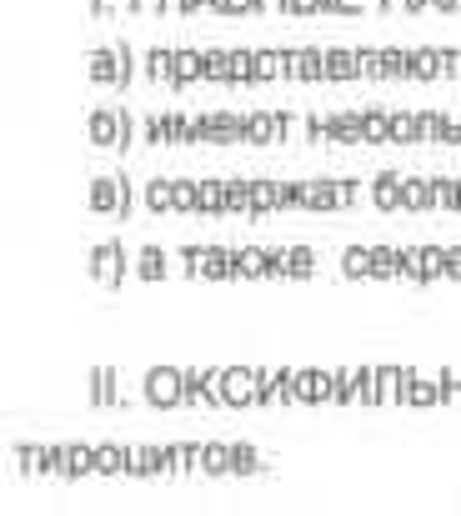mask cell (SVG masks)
<instances>
[{
	"mask_svg": "<svg viewBox=\"0 0 461 516\" xmlns=\"http://www.w3.org/2000/svg\"><path fill=\"white\" fill-rule=\"evenodd\" d=\"M341 271L356 276V281L371 276V246H346V251H341Z\"/></svg>",
	"mask_w": 461,
	"mask_h": 516,
	"instance_id": "13",
	"label": "cell"
},
{
	"mask_svg": "<svg viewBox=\"0 0 461 516\" xmlns=\"http://www.w3.org/2000/svg\"><path fill=\"white\" fill-rule=\"evenodd\" d=\"M171 266H166V251H156V246H146L141 256H136V276H146V281H161Z\"/></svg>",
	"mask_w": 461,
	"mask_h": 516,
	"instance_id": "12",
	"label": "cell"
},
{
	"mask_svg": "<svg viewBox=\"0 0 461 516\" xmlns=\"http://www.w3.org/2000/svg\"><path fill=\"white\" fill-rule=\"evenodd\" d=\"M236 466V446H226V441H211L206 451H201V471H211V476H226Z\"/></svg>",
	"mask_w": 461,
	"mask_h": 516,
	"instance_id": "11",
	"label": "cell"
},
{
	"mask_svg": "<svg viewBox=\"0 0 461 516\" xmlns=\"http://www.w3.org/2000/svg\"><path fill=\"white\" fill-rule=\"evenodd\" d=\"M191 81H206V51H176V71H171V86H191Z\"/></svg>",
	"mask_w": 461,
	"mask_h": 516,
	"instance_id": "8",
	"label": "cell"
},
{
	"mask_svg": "<svg viewBox=\"0 0 461 516\" xmlns=\"http://www.w3.org/2000/svg\"><path fill=\"white\" fill-rule=\"evenodd\" d=\"M361 76V51H326V81H351Z\"/></svg>",
	"mask_w": 461,
	"mask_h": 516,
	"instance_id": "10",
	"label": "cell"
},
{
	"mask_svg": "<svg viewBox=\"0 0 461 516\" xmlns=\"http://www.w3.org/2000/svg\"><path fill=\"white\" fill-rule=\"evenodd\" d=\"M371 201H376L381 211H406V181L391 176V171L376 176V181H371Z\"/></svg>",
	"mask_w": 461,
	"mask_h": 516,
	"instance_id": "6",
	"label": "cell"
},
{
	"mask_svg": "<svg viewBox=\"0 0 461 516\" xmlns=\"http://www.w3.org/2000/svg\"><path fill=\"white\" fill-rule=\"evenodd\" d=\"M231 471L251 476V471H256V451H251V446H236V466H231Z\"/></svg>",
	"mask_w": 461,
	"mask_h": 516,
	"instance_id": "17",
	"label": "cell"
},
{
	"mask_svg": "<svg viewBox=\"0 0 461 516\" xmlns=\"http://www.w3.org/2000/svg\"><path fill=\"white\" fill-rule=\"evenodd\" d=\"M141 396H146L151 406H161V411L181 406V401H186V371H176V366H151L146 381H141Z\"/></svg>",
	"mask_w": 461,
	"mask_h": 516,
	"instance_id": "1",
	"label": "cell"
},
{
	"mask_svg": "<svg viewBox=\"0 0 461 516\" xmlns=\"http://www.w3.org/2000/svg\"><path fill=\"white\" fill-rule=\"evenodd\" d=\"M271 261H276V276H311L316 271V256L306 251V246H286V251H271Z\"/></svg>",
	"mask_w": 461,
	"mask_h": 516,
	"instance_id": "7",
	"label": "cell"
},
{
	"mask_svg": "<svg viewBox=\"0 0 461 516\" xmlns=\"http://www.w3.org/2000/svg\"><path fill=\"white\" fill-rule=\"evenodd\" d=\"M261 376H266V371H251V366H226V371H221L226 406H256V396H261Z\"/></svg>",
	"mask_w": 461,
	"mask_h": 516,
	"instance_id": "3",
	"label": "cell"
},
{
	"mask_svg": "<svg viewBox=\"0 0 461 516\" xmlns=\"http://www.w3.org/2000/svg\"><path fill=\"white\" fill-rule=\"evenodd\" d=\"M131 461H136V446H96V471L101 476L131 471Z\"/></svg>",
	"mask_w": 461,
	"mask_h": 516,
	"instance_id": "9",
	"label": "cell"
},
{
	"mask_svg": "<svg viewBox=\"0 0 461 516\" xmlns=\"http://www.w3.org/2000/svg\"><path fill=\"white\" fill-rule=\"evenodd\" d=\"M91 141L106 146V151H116V146H121V111L96 106V111H91Z\"/></svg>",
	"mask_w": 461,
	"mask_h": 516,
	"instance_id": "5",
	"label": "cell"
},
{
	"mask_svg": "<svg viewBox=\"0 0 461 516\" xmlns=\"http://www.w3.org/2000/svg\"><path fill=\"white\" fill-rule=\"evenodd\" d=\"M91 281L96 286H121L126 281V251H121V241H101L96 251H91Z\"/></svg>",
	"mask_w": 461,
	"mask_h": 516,
	"instance_id": "2",
	"label": "cell"
},
{
	"mask_svg": "<svg viewBox=\"0 0 461 516\" xmlns=\"http://www.w3.org/2000/svg\"><path fill=\"white\" fill-rule=\"evenodd\" d=\"M171 71H176V51H151L146 56V76L151 81H171Z\"/></svg>",
	"mask_w": 461,
	"mask_h": 516,
	"instance_id": "15",
	"label": "cell"
},
{
	"mask_svg": "<svg viewBox=\"0 0 461 516\" xmlns=\"http://www.w3.org/2000/svg\"><path fill=\"white\" fill-rule=\"evenodd\" d=\"M146 206L151 211H176V181H151L146 186Z\"/></svg>",
	"mask_w": 461,
	"mask_h": 516,
	"instance_id": "14",
	"label": "cell"
},
{
	"mask_svg": "<svg viewBox=\"0 0 461 516\" xmlns=\"http://www.w3.org/2000/svg\"><path fill=\"white\" fill-rule=\"evenodd\" d=\"M96 471V451L91 446H71V476H86Z\"/></svg>",
	"mask_w": 461,
	"mask_h": 516,
	"instance_id": "16",
	"label": "cell"
},
{
	"mask_svg": "<svg viewBox=\"0 0 461 516\" xmlns=\"http://www.w3.org/2000/svg\"><path fill=\"white\" fill-rule=\"evenodd\" d=\"M296 401H336V371H296Z\"/></svg>",
	"mask_w": 461,
	"mask_h": 516,
	"instance_id": "4",
	"label": "cell"
}]
</instances>
